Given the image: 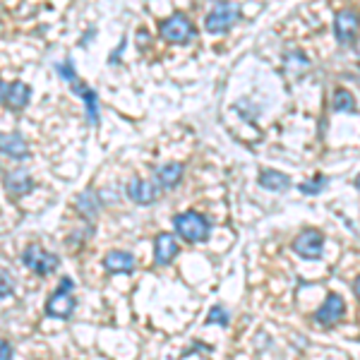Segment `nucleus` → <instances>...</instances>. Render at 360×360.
I'll list each match as a JSON object with an SVG mask.
<instances>
[{
    "mask_svg": "<svg viewBox=\"0 0 360 360\" xmlns=\"http://www.w3.org/2000/svg\"><path fill=\"white\" fill-rule=\"evenodd\" d=\"M346 315V303L339 293H329L327 300L317 307L315 312V322L322 324V327H334L336 322H341Z\"/></svg>",
    "mask_w": 360,
    "mask_h": 360,
    "instance_id": "0eeeda50",
    "label": "nucleus"
},
{
    "mask_svg": "<svg viewBox=\"0 0 360 360\" xmlns=\"http://www.w3.org/2000/svg\"><path fill=\"white\" fill-rule=\"evenodd\" d=\"M238 20H240V8H238L236 3H231V0H219L212 8V13L207 15L205 29L209 34H224V32H229Z\"/></svg>",
    "mask_w": 360,
    "mask_h": 360,
    "instance_id": "f03ea898",
    "label": "nucleus"
},
{
    "mask_svg": "<svg viewBox=\"0 0 360 360\" xmlns=\"http://www.w3.org/2000/svg\"><path fill=\"white\" fill-rule=\"evenodd\" d=\"M356 188L360 190V173H358V178H356Z\"/></svg>",
    "mask_w": 360,
    "mask_h": 360,
    "instance_id": "a878e982",
    "label": "nucleus"
},
{
    "mask_svg": "<svg viewBox=\"0 0 360 360\" xmlns=\"http://www.w3.org/2000/svg\"><path fill=\"white\" fill-rule=\"evenodd\" d=\"M77 212L82 214V217H86V219L96 217L98 200H96V195L91 193V190H86V193H82V195L77 197Z\"/></svg>",
    "mask_w": 360,
    "mask_h": 360,
    "instance_id": "6ab92c4d",
    "label": "nucleus"
},
{
    "mask_svg": "<svg viewBox=\"0 0 360 360\" xmlns=\"http://www.w3.org/2000/svg\"><path fill=\"white\" fill-rule=\"evenodd\" d=\"M13 295V283H10V274L3 271V298H10Z\"/></svg>",
    "mask_w": 360,
    "mask_h": 360,
    "instance_id": "5701e85b",
    "label": "nucleus"
},
{
    "mask_svg": "<svg viewBox=\"0 0 360 360\" xmlns=\"http://www.w3.org/2000/svg\"><path fill=\"white\" fill-rule=\"evenodd\" d=\"M3 360H13V346L3 341Z\"/></svg>",
    "mask_w": 360,
    "mask_h": 360,
    "instance_id": "b1692460",
    "label": "nucleus"
},
{
    "mask_svg": "<svg viewBox=\"0 0 360 360\" xmlns=\"http://www.w3.org/2000/svg\"><path fill=\"white\" fill-rule=\"evenodd\" d=\"M159 34L171 44H188L195 39V25L183 13H176L166 17V20H161Z\"/></svg>",
    "mask_w": 360,
    "mask_h": 360,
    "instance_id": "20e7f679",
    "label": "nucleus"
},
{
    "mask_svg": "<svg viewBox=\"0 0 360 360\" xmlns=\"http://www.w3.org/2000/svg\"><path fill=\"white\" fill-rule=\"evenodd\" d=\"M257 180L264 190H271V193H286V190L291 188V178H288L286 173L271 171V168H264Z\"/></svg>",
    "mask_w": 360,
    "mask_h": 360,
    "instance_id": "f3484780",
    "label": "nucleus"
},
{
    "mask_svg": "<svg viewBox=\"0 0 360 360\" xmlns=\"http://www.w3.org/2000/svg\"><path fill=\"white\" fill-rule=\"evenodd\" d=\"M5 190H8L10 195H27L34 190V180L29 176L27 171H22V168H17V171H10L5 173Z\"/></svg>",
    "mask_w": 360,
    "mask_h": 360,
    "instance_id": "2eb2a0df",
    "label": "nucleus"
},
{
    "mask_svg": "<svg viewBox=\"0 0 360 360\" xmlns=\"http://www.w3.org/2000/svg\"><path fill=\"white\" fill-rule=\"evenodd\" d=\"M72 91H75V94L82 96V101H84V113H86V123L96 127V125H98V120H101V108H98V96H96V91L91 89V86L82 84L79 79L72 84Z\"/></svg>",
    "mask_w": 360,
    "mask_h": 360,
    "instance_id": "9b49d317",
    "label": "nucleus"
},
{
    "mask_svg": "<svg viewBox=\"0 0 360 360\" xmlns=\"http://www.w3.org/2000/svg\"><path fill=\"white\" fill-rule=\"evenodd\" d=\"M183 176H185V168L183 164L173 161V164H164L154 171V178H156V185L161 190H176L180 183H183Z\"/></svg>",
    "mask_w": 360,
    "mask_h": 360,
    "instance_id": "f8f14e48",
    "label": "nucleus"
},
{
    "mask_svg": "<svg viewBox=\"0 0 360 360\" xmlns=\"http://www.w3.org/2000/svg\"><path fill=\"white\" fill-rule=\"evenodd\" d=\"M358 29H360V15L353 8L339 10L334 17V37L341 46H353L358 39Z\"/></svg>",
    "mask_w": 360,
    "mask_h": 360,
    "instance_id": "39448f33",
    "label": "nucleus"
},
{
    "mask_svg": "<svg viewBox=\"0 0 360 360\" xmlns=\"http://www.w3.org/2000/svg\"><path fill=\"white\" fill-rule=\"evenodd\" d=\"M173 226H176V233L183 238L185 243H205L212 231V224L205 214L200 212H183L173 217Z\"/></svg>",
    "mask_w": 360,
    "mask_h": 360,
    "instance_id": "f257e3e1",
    "label": "nucleus"
},
{
    "mask_svg": "<svg viewBox=\"0 0 360 360\" xmlns=\"http://www.w3.org/2000/svg\"><path fill=\"white\" fill-rule=\"evenodd\" d=\"M103 266L111 274H130L135 269V257L130 252H123V250H111V252L103 257Z\"/></svg>",
    "mask_w": 360,
    "mask_h": 360,
    "instance_id": "4468645a",
    "label": "nucleus"
},
{
    "mask_svg": "<svg viewBox=\"0 0 360 360\" xmlns=\"http://www.w3.org/2000/svg\"><path fill=\"white\" fill-rule=\"evenodd\" d=\"M353 293H356V298L360 300V276L356 278V281H353Z\"/></svg>",
    "mask_w": 360,
    "mask_h": 360,
    "instance_id": "393cba45",
    "label": "nucleus"
},
{
    "mask_svg": "<svg viewBox=\"0 0 360 360\" xmlns=\"http://www.w3.org/2000/svg\"><path fill=\"white\" fill-rule=\"evenodd\" d=\"M156 195H159V185H154L152 180H144V178H132L127 183V197H130L135 205H154Z\"/></svg>",
    "mask_w": 360,
    "mask_h": 360,
    "instance_id": "1a4fd4ad",
    "label": "nucleus"
},
{
    "mask_svg": "<svg viewBox=\"0 0 360 360\" xmlns=\"http://www.w3.org/2000/svg\"><path fill=\"white\" fill-rule=\"evenodd\" d=\"M3 154L15 161H25L29 156V144L20 132H10V135H3Z\"/></svg>",
    "mask_w": 360,
    "mask_h": 360,
    "instance_id": "dca6fc26",
    "label": "nucleus"
},
{
    "mask_svg": "<svg viewBox=\"0 0 360 360\" xmlns=\"http://www.w3.org/2000/svg\"><path fill=\"white\" fill-rule=\"evenodd\" d=\"M22 262H25L27 269H32L34 274H39V276L53 274L58 266H60V259H58L53 252H49V250H44L41 245H37V243H32V245L25 248Z\"/></svg>",
    "mask_w": 360,
    "mask_h": 360,
    "instance_id": "7ed1b4c3",
    "label": "nucleus"
},
{
    "mask_svg": "<svg viewBox=\"0 0 360 360\" xmlns=\"http://www.w3.org/2000/svg\"><path fill=\"white\" fill-rule=\"evenodd\" d=\"M324 183H327V180H324V176H315L310 185H300V190H303V193H307V195H312V193H319V190L324 188Z\"/></svg>",
    "mask_w": 360,
    "mask_h": 360,
    "instance_id": "4be33fe9",
    "label": "nucleus"
},
{
    "mask_svg": "<svg viewBox=\"0 0 360 360\" xmlns=\"http://www.w3.org/2000/svg\"><path fill=\"white\" fill-rule=\"evenodd\" d=\"M178 255V240L171 233H159L154 240V262L159 266H166L173 262Z\"/></svg>",
    "mask_w": 360,
    "mask_h": 360,
    "instance_id": "ddd939ff",
    "label": "nucleus"
},
{
    "mask_svg": "<svg viewBox=\"0 0 360 360\" xmlns=\"http://www.w3.org/2000/svg\"><path fill=\"white\" fill-rule=\"evenodd\" d=\"M56 70H58V75H60V77L65 79V82H70V84L77 82V72H75V68H72V60H68V63H58Z\"/></svg>",
    "mask_w": 360,
    "mask_h": 360,
    "instance_id": "412c9836",
    "label": "nucleus"
},
{
    "mask_svg": "<svg viewBox=\"0 0 360 360\" xmlns=\"http://www.w3.org/2000/svg\"><path fill=\"white\" fill-rule=\"evenodd\" d=\"M29 98H32V86L25 82H5L3 84V103L13 111H22L27 108Z\"/></svg>",
    "mask_w": 360,
    "mask_h": 360,
    "instance_id": "6e6552de",
    "label": "nucleus"
},
{
    "mask_svg": "<svg viewBox=\"0 0 360 360\" xmlns=\"http://www.w3.org/2000/svg\"><path fill=\"white\" fill-rule=\"evenodd\" d=\"M75 307H77V303H75V298L70 295V291L56 288V293L51 295V300L46 303V315L58 317V319H68V317H72Z\"/></svg>",
    "mask_w": 360,
    "mask_h": 360,
    "instance_id": "9d476101",
    "label": "nucleus"
},
{
    "mask_svg": "<svg viewBox=\"0 0 360 360\" xmlns=\"http://www.w3.org/2000/svg\"><path fill=\"white\" fill-rule=\"evenodd\" d=\"M207 324H221V327H229V312H226L221 305L212 307V312H209V317H207Z\"/></svg>",
    "mask_w": 360,
    "mask_h": 360,
    "instance_id": "aec40b11",
    "label": "nucleus"
},
{
    "mask_svg": "<svg viewBox=\"0 0 360 360\" xmlns=\"http://www.w3.org/2000/svg\"><path fill=\"white\" fill-rule=\"evenodd\" d=\"M293 250L303 259H319L324 252V236L317 229H303L293 240Z\"/></svg>",
    "mask_w": 360,
    "mask_h": 360,
    "instance_id": "423d86ee",
    "label": "nucleus"
},
{
    "mask_svg": "<svg viewBox=\"0 0 360 360\" xmlns=\"http://www.w3.org/2000/svg\"><path fill=\"white\" fill-rule=\"evenodd\" d=\"M332 108L336 113H356V96L348 89H336L332 96Z\"/></svg>",
    "mask_w": 360,
    "mask_h": 360,
    "instance_id": "a211bd4d",
    "label": "nucleus"
}]
</instances>
